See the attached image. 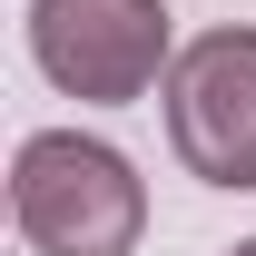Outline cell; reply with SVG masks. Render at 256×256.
Wrapping results in <instances>:
<instances>
[{
	"label": "cell",
	"mask_w": 256,
	"mask_h": 256,
	"mask_svg": "<svg viewBox=\"0 0 256 256\" xmlns=\"http://www.w3.org/2000/svg\"><path fill=\"white\" fill-rule=\"evenodd\" d=\"M10 226L40 256H128L148 236V188L89 128H30L10 158Z\"/></svg>",
	"instance_id": "1"
},
{
	"label": "cell",
	"mask_w": 256,
	"mask_h": 256,
	"mask_svg": "<svg viewBox=\"0 0 256 256\" xmlns=\"http://www.w3.org/2000/svg\"><path fill=\"white\" fill-rule=\"evenodd\" d=\"M30 60L60 98H89V108H128L178 69L158 0H30Z\"/></svg>",
	"instance_id": "2"
},
{
	"label": "cell",
	"mask_w": 256,
	"mask_h": 256,
	"mask_svg": "<svg viewBox=\"0 0 256 256\" xmlns=\"http://www.w3.org/2000/svg\"><path fill=\"white\" fill-rule=\"evenodd\" d=\"M168 148L207 188H256V30H197L168 69Z\"/></svg>",
	"instance_id": "3"
},
{
	"label": "cell",
	"mask_w": 256,
	"mask_h": 256,
	"mask_svg": "<svg viewBox=\"0 0 256 256\" xmlns=\"http://www.w3.org/2000/svg\"><path fill=\"white\" fill-rule=\"evenodd\" d=\"M226 256H256V236H246V246H226Z\"/></svg>",
	"instance_id": "4"
}]
</instances>
